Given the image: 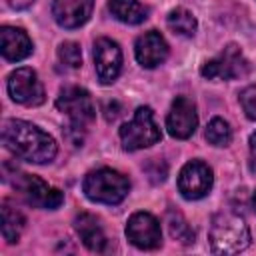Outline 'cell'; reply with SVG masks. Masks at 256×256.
I'll use <instances>...</instances> for the list:
<instances>
[{"mask_svg":"<svg viewBox=\"0 0 256 256\" xmlns=\"http://www.w3.org/2000/svg\"><path fill=\"white\" fill-rule=\"evenodd\" d=\"M166 224H168V232L174 240L182 242V244H192L194 242V232L188 226L186 218L178 212V210H168L166 212Z\"/></svg>","mask_w":256,"mask_h":256,"instance_id":"obj_20","label":"cell"},{"mask_svg":"<svg viewBox=\"0 0 256 256\" xmlns=\"http://www.w3.org/2000/svg\"><path fill=\"white\" fill-rule=\"evenodd\" d=\"M248 144H250V152L256 156V132L250 134V142H248Z\"/></svg>","mask_w":256,"mask_h":256,"instance_id":"obj_27","label":"cell"},{"mask_svg":"<svg viewBox=\"0 0 256 256\" xmlns=\"http://www.w3.org/2000/svg\"><path fill=\"white\" fill-rule=\"evenodd\" d=\"M126 238L140 250H156L162 244V230L150 212H134L126 222Z\"/></svg>","mask_w":256,"mask_h":256,"instance_id":"obj_10","label":"cell"},{"mask_svg":"<svg viewBox=\"0 0 256 256\" xmlns=\"http://www.w3.org/2000/svg\"><path fill=\"white\" fill-rule=\"evenodd\" d=\"M250 240L248 224L240 214L222 210L212 218L208 242L214 254H238L250 246Z\"/></svg>","mask_w":256,"mask_h":256,"instance_id":"obj_2","label":"cell"},{"mask_svg":"<svg viewBox=\"0 0 256 256\" xmlns=\"http://www.w3.org/2000/svg\"><path fill=\"white\" fill-rule=\"evenodd\" d=\"M92 6V0H52V18L58 26L74 30L90 20Z\"/></svg>","mask_w":256,"mask_h":256,"instance_id":"obj_14","label":"cell"},{"mask_svg":"<svg viewBox=\"0 0 256 256\" xmlns=\"http://www.w3.org/2000/svg\"><path fill=\"white\" fill-rule=\"evenodd\" d=\"M160 138H162V132L154 120V112L150 106H138L132 120L122 124L120 128V142L126 152L150 148L158 144Z\"/></svg>","mask_w":256,"mask_h":256,"instance_id":"obj_4","label":"cell"},{"mask_svg":"<svg viewBox=\"0 0 256 256\" xmlns=\"http://www.w3.org/2000/svg\"><path fill=\"white\" fill-rule=\"evenodd\" d=\"M32 2H34V0H6V4H8L12 10H24V8H28Z\"/></svg>","mask_w":256,"mask_h":256,"instance_id":"obj_26","label":"cell"},{"mask_svg":"<svg viewBox=\"0 0 256 256\" xmlns=\"http://www.w3.org/2000/svg\"><path fill=\"white\" fill-rule=\"evenodd\" d=\"M252 208H254V212H256V192H254V196H252Z\"/></svg>","mask_w":256,"mask_h":256,"instance_id":"obj_28","label":"cell"},{"mask_svg":"<svg viewBox=\"0 0 256 256\" xmlns=\"http://www.w3.org/2000/svg\"><path fill=\"white\" fill-rule=\"evenodd\" d=\"M58 58L68 68H80L82 66V50L76 42H62L58 46Z\"/></svg>","mask_w":256,"mask_h":256,"instance_id":"obj_22","label":"cell"},{"mask_svg":"<svg viewBox=\"0 0 256 256\" xmlns=\"http://www.w3.org/2000/svg\"><path fill=\"white\" fill-rule=\"evenodd\" d=\"M14 186L22 192L28 204L44 210H56L64 202V194L34 174H18Z\"/></svg>","mask_w":256,"mask_h":256,"instance_id":"obj_9","label":"cell"},{"mask_svg":"<svg viewBox=\"0 0 256 256\" xmlns=\"http://www.w3.org/2000/svg\"><path fill=\"white\" fill-rule=\"evenodd\" d=\"M238 100H240V106H242L246 118H248V120H256V84L246 86V88L240 92Z\"/></svg>","mask_w":256,"mask_h":256,"instance_id":"obj_23","label":"cell"},{"mask_svg":"<svg viewBox=\"0 0 256 256\" xmlns=\"http://www.w3.org/2000/svg\"><path fill=\"white\" fill-rule=\"evenodd\" d=\"M6 88H8L10 98L22 106H40L46 100L44 86L38 80L36 70L28 66H22L10 72L6 80Z\"/></svg>","mask_w":256,"mask_h":256,"instance_id":"obj_7","label":"cell"},{"mask_svg":"<svg viewBox=\"0 0 256 256\" xmlns=\"http://www.w3.org/2000/svg\"><path fill=\"white\" fill-rule=\"evenodd\" d=\"M92 54H94V68H96V76H98L100 84L108 86V84L116 82V78L120 76V70H122V50H120L118 42L102 36L94 42Z\"/></svg>","mask_w":256,"mask_h":256,"instance_id":"obj_11","label":"cell"},{"mask_svg":"<svg viewBox=\"0 0 256 256\" xmlns=\"http://www.w3.org/2000/svg\"><path fill=\"white\" fill-rule=\"evenodd\" d=\"M56 108L68 116L70 130L80 136L96 118V108H94L92 96L86 88H80V86H68V88L60 90V94L56 98Z\"/></svg>","mask_w":256,"mask_h":256,"instance_id":"obj_5","label":"cell"},{"mask_svg":"<svg viewBox=\"0 0 256 256\" xmlns=\"http://www.w3.org/2000/svg\"><path fill=\"white\" fill-rule=\"evenodd\" d=\"M74 230L76 234L80 236L82 244L90 250V252H104L106 250V244H108V238L104 234V228L100 224V220L92 214H78L74 218Z\"/></svg>","mask_w":256,"mask_h":256,"instance_id":"obj_16","label":"cell"},{"mask_svg":"<svg viewBox=\"0 0 256 256\" xmlns=\"http://www.w3.org/2000/svg\"><path fill=\"white\" fill-rule=\"evenodd\" d=\"M206 140L212 144V146H228L232 142V128L230 124L224 120V118H212L206 126Z\"/></svg>","mask_w":256,"mask_h":256,"instance_id":"obj_21","label":"cell"},{"mask_svg":"<svg viewBox=\"0 0 256 256\" xmlns=\"http://www.w3.org/2000/svg\"><path fill=\"white\" fill-rule=\"evenodd\" d=\"M118 114H120V104L118 102H106L104 104V116H106L108 122L110 120H116Z\"/></svg>","mask_w":256,"mask_h":256,"instance_id":"obj_25","label":"cell"},{"mask_svg":"<svg viewBox=\"0 0 256 256\" xmlns=\"http://www.w3.org/2000/svg\"><path fill=\"white\" fill-rule=\"evenodd\" d=\"M34 50L30 36L16 26H2L0 28V52L8 62H20L28 58Z\"/></svg>","mask_w":256,"mask_h":256,"instance_id":"obj_15","label":"cell"},{"mask_svg":"<svg viewBox=\"0 0 256 256\" xmlns=\"http://www.w3.org/2000/svg\"><path fill=\"white\" fill-rule=\"evenodd\" d=\"M214 184L212 168L202 160H190L178 174V192L186 200H200L210 194Z\"/></svg>","mask_w":256,"mask_h":256,"instance_id":"obj_8","label":"cell"},{"mask_svg":"<svg viewBox=\"0 0 256 256\" xmlns=\"http://www.w3.org/2000/svg\"><path fill=\"white\" fill-rule=\"evenodd\" d=\"M2 144L10 154L24 162L48 164L58 154L56 140L32 122L8 118L2 124Z\"/></svg>","mask_w":256,"mask_h":256,"instance_id":"obj_1","label":"cell"},{"mask_svg":"<svg viewBox=\"0 0 256 256\" xmlns=\"http://www.w3.org/2000/svg\"><path fill=\"white\" fill-rule=\"evenodd\" d=\"M248 72H250V62L236 44L224 46V50L216 58L204 62L200 70V74L206 80H234L246 76Z\"/></svg>","mask_w":256,"mask_h":256,"instance_id":"obj_6","label":"cell"},{"mask_svg":"<svg viewBox=\"0 0 256 256\" xmlns=\"http://www.w3.org/2000/svg\"><path fill=\"white\" fill-rule=\"evenodd\" d=\"M196 126H198V112H196L194 102L186 96H176L166 116L168 134L172 138L186 140L196 132Z\"/></svg>","mask_w":256,"mask_h":256,"instance_id":"obj_12","label":"cell"},{"mask_svg":"<svg viewBox=\"0 0 256 256\" xmlns=\"http://www.w3.org/2000/svg\"><path fill=\"white\" fill-rule=\"evenodd\" d=\"M166 24L168 28L178 34V36H184V38H192L196 34V28H198V22H196V16L186 10V8H174L168 18H166Z\"/></svg>","mask_w":256,"mask_h":256,"instance_id":"obj_19","label":"cell"},{"mask_svg":"<svg viewBox=\"0 0 256 256\" xmlns=\"http://www.w3.org/2000/svg\"><path fill=\"white\" fill-rule=\"evenodd\" d=\"M2 238L8 242V244H14L20 240L22 232H24V226H26V218L24 214L6 198L2 200Z\"/></svg>","mask_w":256,"mask_h":256,"instance_id":"obj_17","label":"cell"},{"mask_svg":"<svg viewBox=\"0 0 256 256\" xmlns=\"http://www.w3.org/2000/svg\"><path fill=\"white\" fill-rule=\"evenodd\" d=\"M108 10L116 20L130 24V26L142 24L148 18V8L140 4L138 0H110Z\"/></svg>","mask_w":256,"mask_h":256,"instance_id":"obj_18","label":"cell"},{"mask_svg":"<svg viewBox=\"0 0 256 256\" xmlns=\"http://www.w3.org/2000/svg\"><path fill=\"white\" fill-rule=\"evenodd\" d=\"M134 54L142 68H156L168 58V42L158 30H148L136 38Z\"/></svg>","mask_w":256,"mask_h":256,"instance_id":"obj_13","label":"cell"},{"mask_svg":"<svg viewBox=\"0 0 256 256\" xmlns=\"http://www.w3.org/2000/svg\"><path fill=\"white\" fill-rule=\"evenodd\" d=\"M146 172H148L150 180L156 184V182H164V180H166V172H168V168H166V164L160 162L158 158H150L148 164H146Z\"/></svg>","mask_w":256,"mask_h":256,"instance_id":"obj_24","label":"cell"},{"mask_svg":"<svg viewBox=\"0 0 256 256\" xmlns=\"http://www.w3.org/2000/svg\"><path fill=\"white\" fill-rule=\"evenodd\" d=\"M82 192L88 200L98 204H120L130 192V180L114 168H98L84 176Z\"/></svg>","mask_w":256,"mask_h":256,"instance_id":"obj_3","label":"cell"}]
</instances>
